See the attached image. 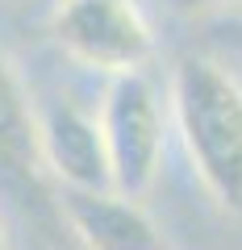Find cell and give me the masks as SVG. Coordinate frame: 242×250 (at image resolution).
<instances>
[{
	"mask_svg": "<svg viewBox=\"0 0 242 250\" xmlns=\"http://www.w3.org/2000/svg\"><path fill=\"white\" fill-rule=\"evenodd\" d=\"M171 108L197 175L213 200L242 213V83L213 59H188L171 71Z\"/></svg>",
	"mask_w": 242,
	"mask_h": 250,
	"instance_id": "obj_1",
	"label": "cell"
},
{
	"mask_svg": "<svg viewBox=\"0 0 242 250\" xmlns=\"http://www.w3.org/2000/svg\"><path fill=\"white\" fill-rule=\"evenodd\" d=\"M100 138L109 154L113 192L138 200L154 184L163 163V113L151 80L142 71L113 75L100 100Z\"/></svg>",
	"mask_w": 242,
	"mask_h": 250,
	"instance_id": "obj_2",
	"label": "cell"
},
{
	"mask_svg": "<svg viewBox=\"0 0 242 250\" xmlns=\"http://www.w3.org/2000/svg\"><path fill=\"white\" fill-rule=\"evenodd\" d=\"M54 38L84 67L113 75L142 71L154 50V34L134 0H59Z\"/></svg>",
	"mask_w": 242,
	"mask_h": 250,
	"instance_id": "obj_3",
	"label": "cell"
},
{
	"mask_svg": "<svg viewBox=\"0 0 242 250\" xmlns=\"http://www.w3.org/2000/svg\"><path fill=\"white\" fill-rule=\"evenodd\" d=\"M34 125H38V163L63 184V192H109L113 188L96 117H88L71 100H54V104H46L42 117H34Z\"/></svg>",
	"mask_w": 242,
	"mask_h": 250,
	"instance_id": "obj_4",
	"label": "cell"
},
{
	"mask_svg": "<svg viewBox=\"0 0 242 250\" xmlns=\"http://www.w3.org/2000/svg\"><path fill=\"white\" fill-rule=\"evenodd\" d=\"M71 233L84 250H167L163 229L138 200L121 192H63L59 196Z\"/></svg>",
	"mask_w": 242,
	"mask_h": 250,
	"instance_id": "obj_5",
	"label": "cell"
},
{
	"mask_svg": "<svg viewBox=\"0 0 242 250\" xmlns=\"http://www.w3.org/2000/svg\"><path fill=\"white\" fill-rule=\"evenodd\" d=\"M38 125L21 80L0 54V179L38 192Z\"/></svg>",
	"mask_w": 242,
	"mask_h": 250,
	"instance_id": "obj_6",
	"label": "cell"
},
{
	"mask_svg": "<svg viewBox=\"0 0 242 250\" xmlns=\"http://www.w3.org/2000/svg\"><path fill=\"white\" fill-rule=\"evenodd\" d=\"M176 13H184V17H205V13H217L225 9V4H234V0H167Z\"/></svg>",
	"mask_w": 242,
	"mask_h": 250,
	"instance_id": "obj_7",
	"label": "cell"
},
{
	"mask_svg": "<svg viewBox=\"0 0 242 250\" xmlns=\"http://www.w3.org/2000/svg\"><path fill=\"white\" fill-rule=\"evenodd\" d=\"M0 250H4V246H0Z\"/></svg>",
	"mask_w": 242,
	"mask_h": 250,
	"instance_id": "obj_8",
	"label": "cell"
}]
</instances>
